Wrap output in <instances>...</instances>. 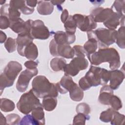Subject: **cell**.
<instances>
[{
  "label": "cell",
  "mask_w": 125,
  "mask_h": 125,
  "mask_svg": "<svg viewBox=\"0 0 125 125\" xmlns=\"http://www.w3.org/2000/svg\"><path fill=\"white\" fill-rule=\"evenodd\" d=\"M38 1L37 0H26V3L29 7L34 8L36 6L38 3Z\"/></svg>",
  "instance_id": "45"
},
{
  "label": "cell",
  "mask_w": 125,
  "mask_h": 125,
  "mask_svg": "<svg viewBox=\"0 0 125 125\" xmlns=\"http://www.w3.org/2000/svg\"><path fill=\"white\" fill-rule=\"evenodd\" d=\"M86 56L90 55L96 52L98 48L97 41L93 38L88 37V41L83 46Z\"/></svg>",
  "instance_id": "23"
},
{
  "label": "cell",
  "mask_w": 125,
  "mask_h": 125,
  "mask_svg": "<svg viewBox=\"0 0 125 125\" xmlns=\"http://www.w3.org/2000/svg\"><path fill=\"white\" fill-rule=\"evenodd\" d=\"M73 48L75 51V55H76L77 57H85L86 54L82 46L80 45H75L73 47Z\"/></svg>",
  "instance_id": "40"
},
{
  "label": "cell",
  "mask_w": 125,
  "mask_h": 125,
  "mask_svg": "<svg viewBox=\"0 0 125 125\" xmlns=\"http://www.w3.org/2000/svg\"><path fill=\"white\" fill-rule=\"evenodd\" d=\"M52 55L53 56H61L66 59H72L75 55V51L73 48L69 45L58 44L56 42Z\"/></svg>",
  "instance_id": "11"
},
{
  "label": "cell",
  "mask_w": 125,
  "mask_h": 125,
  "mask_svg": "<svg viewBox=\"0 0 125 125\" xmlns=\"http://www.w3.org/2000/svg\"><path fill=\"white\" fill-rule=\"evenodd\" d=\"M110 76V71L91 65L84 77L91 87L106 85L109 81Z\"/></svg>",
  "instance_id": "4"
},
{
  "label": "cell",
  "mask_w": 125,
  "mask_h": 125,
  "mask_svg": "<svg viewBox=\"0 0 125 125\" xmlns=\"http://www.w3.org/2000/svg\"><path fill=\"white\" fill-rule=\"evenodd\" d=\"M10 25V21L8 17L3 16H0V28L1 29H5L9 27Z\"/></svg>",
  "instance_id": "39"
},
{
  "label": "cell",
  "mask_w": 125,
  "mask_h": 125,
  "mask_svg": "<svg viewBox=\"0 0 125 125\" xmlns=\"http://www.w3.org/2000/svg\"><path fill=\"white\" fill-rule=\"evenodd\" d=\"M113 11V9L109 8L97 7L91 11L90 15L96 23L104 22L109 18Z\"/></svg>",
  "instance_id": "12"
},
{
  "label": "cell",
  "mask_w": 125,
  "mask_h": 125,
  "mask_svg": "<svg viewBox=\"0 0 125 125\" xmlns=\"http://www.w3.org/2000/svg\"><path fill=\"white\" fill-rule=\"evenodd\" d=\"M125 115L120 114L119 112L115 111L113 118L110 121V123L112 125H123L125 121Z\"/></svg>",
  "instance_id": "35"
},
{
  "label": "cell",
  "mask_w": 125,
  "mask_h": 125,
  "mask_svg": "<svg viewBox=\"0 0 125 125\" xmlns=\"http://www.w3.org/2000/svg\"><path fill=\"white\" fill-rule=\"evenodd\" d=\"M9 4L20 10L24 15L31 14L34 11V8L29 7L26 5L25 0H10Z\"/></svg>",
  "instance_id": "20"
},
{
  "label": "cell",
  "mask_w": 125,
  "mask_h": 125,
  "mask_svg": "<svg viewBox=\"0 0 125 125\" xmlns=\"http://www.w3.org/2000/svg\"><path fill=\"white\" fill-rule=\"evenodd\" d=\"M125 26H122L117 31L116 39V44L122 49L125 48Z\"/></svg>",
  "instance_id": "29"
},
{
  "label": "cell",
  "mask_w": 125,
  "mask_h": 125,
  "mask_svg": "<svg viewBox=\"0 0 125 125\" xmlns=\"http://www.w3.org/2000/svg\"><path fill=\"white\" fill-rule=\"evenodd\" d=\"M38 98L32 89L23 94L17 104L18 110L22 114H28L34 109L42 105Z\"/></svg>",
  "instance_id": "6"
},
{
  "label": "cell",
  "mask_w": 125,
  "mask_h": 125,
  "mask_svg": "<svg viewBox=\"0 0 125 125\" xmlns=\"http://www.w3.org/2000/svg\"><path fill=\"white\" fill-rule=\"evenodd\" d=\"M79 86L83 90H87L91 87L84 77L81 78L79 80Z\"/></svg>",
  "instance_id": "41"
},
{
  "label": "cell",
  "mask_w": 125,
  "mask_h": 125,
  "mask_svg": "<svg viewBox=\"0 0 125 125\" xmlns=\"http://www.w3.org/2000/svg\"><path fill=\"white\" fill-rule=\"evenodd\" d=\"M72 17L76 22L77 27L83 32H87L97 27V23L90 15L86 16L76 14L72 15Z\"/></svg>",
  "instance_id": "8"
},
{
  "label": "cell",
  "mask_w": 125,
  "mask_h": 125,
  "mask_svg": "<svg viewBox=\"0 0 125 125\" xmlns=\"http://www.w3.org/2000/svg\"><path fill=\"white\" fill-rule=\"evenodd\" d=\"M38 56V48L33 42L29 43L24 48L23 57L30 60H35Z\"/></svg>",
  "instance_id": "21"
},
{
  "label": "cell",
  "mask_w": 125,
  "mask_h": 125,
  "mask_svg": "<svg viewBox=\"0 0 125 125\" xmlns=\"http://www.w3.org/2000/svg\"><path fill=\"white\" fill-rule=\"evenodd\" d=\"M76 112L81 113L85 115H88L90 112V107L89 105L85 103H82L78 104L76 106Z\"/></svg>",
  "instance_id": "37"
},
{
  "label": "cell",
  "mask_w": 125,
  "mask_h": 125,
  "mask_svg": "<svg viewBox=\"0 0 125 125\" xmlns=\"http://www.w3.org/2000/svg\"><path fill=\"white\" fill-rule=\"evenodd\" d=\"M89 119L90 116L88 115L78 113L73 118V125H85L86 120H88Z\"/></svg>",
  "instance_id": "32"
},
{
  "label": "cell",
  "mask_w": 125,
  "mask_h": 125,
  "mask_svg": "<svg viewBox=\"0 0 125 125\" xmlns=\"http://www.w3.org/2000/svg\"><path fill=\"white\" fill-rule=\"evenodd\" d=\"M125 0H115L111 9H114L117 13L121 15H124L125 13Z\"/></svg>",
  "instance_id": "33"
},
{
  "label": "cell",
  "mask_w": 125,
  "mask_h": 125,
  "mask_svg": "<svg viewBox=\"0 0 125 125\" xmlns=\"http://www.w3.org/2000/svg\"><path fill=\"white\" fill-rule=\"evenodd\" d=\"M109 86L113 90L118 89L125 78V74L122 70L113 69L110 71Z\"/></svg>",
  "instance_id": "16"
},
{
  "label": "cell",
  "mask_w": 125,
  "mask_h": 125,
  "mask_svg": "<svg viewBox=\"0 0 125 125\" xmlns=\"http://www.w3.org/2000/svg\"><path fill=\"white\" fill-rule=\"evenodd\" d=\"M88 65V62L85 57H76L71 61L69 63L66 64L63 71L64 75L74 77L80 70L85 69Z\"/></svg>",
  "instance_id": "7"
},
{
  "label": "cell",
  "mask_w": 125,
  "mask_h": 125,
  "mask_svg": "<svg viewBox=\"0 0 125 125\" xmlns=\"http://www.w3.org/2000/svg\"><path fill=\"white\" fill-rule=\"evenodd\" d=\"M33 38L30 33L23 32L19 34L16 39L17 51L19 55L23 56V51L25 47L30 42H33Z\"/></svg>",
  "instance_id": "14"
},
{
  "label": "cell",
  "mask_w": 125,
  "mask_h": 125,
  "mask_svg": "<svg viewBox=\"0 0 125 125\" xmlns=\"http://www.w3.org/2000/svg\"><path fill=\"white\" fill-rule=\"evenodd\" d=\"M32 86L34 94L40 98H43L46 96L57 97L58 91L55 83H51L46 77L39 75L32 81Z\"/></svg>",
  "instance_id": "2"
},
{
  "label": "cell",
  "mask_w": 125,
  "mask_h": 125,
  "mask_svg": "<svg viewBox=\"0 0 125 125\" xmlns=\"http://www.w3.org/2000/svg\"><path fill=\"white\" fill-rule=\"evenodd\" d=\"M115 111L112 108H109L107 110L103 111L100 114V120L104 123L110 122L113 118Z\"/></svg>",
  "instance_id": "30"
},
{
  "label": "cell",
  "mask_w": 125,
  "mask_h": 125,
  "mask_svg": "<svg viewBox=\"0 0 125 125\" xmlns=\"http://www.w3.org/2000/svg\"><path fill=\"white\" fill-rule=\"evenodd\" d=\"M37 4V11L41 15H48L53 11L54 5L50 1L40 0L38 1Z\"/></svg>",
  "instance_id": "19"
},
{
  "label": "cell",
  "mask_w": 125,
  "mask_h": 125,
  "mask_svg": "<svg viewBox=\"0 0 125 125\" xmlns=\"http://www.w3.org/2000/svg\"><path fill=\"white\" fill-rule=\"evenodd\" d=\"M30 34L33 39L46 40L48 39L50 33L43 22L40 20L33 21L32 23Z\"/></svg>",
  "instance_id": "9"
},
{
  "label": "cell",
  "mask_w": 125,
  "mask_h": 125,
  "mask_svg": "<svg viewBox=\"0 0 125 125\" xmlns=\"http://www.w3.org/2000/svg\"><path fill=\"white\" fill-rule=\"evenodd\" d=\"M125 15H121L113 11L109 18L104 22V25L110 30H115L118 26L121 24L124 26Z\"/></svg>",
  "instance_id": "13"
},
{
  "label": "cell",
  "mask_w": 125,
  "mask_h": 125,
  "mask_svg": "<svg viewBox=\"0 0 125 125\" xmlns=\"http://www.w3.org/2000/svg\"><path fill=\"white\" fill-rule=\"evenodd\" d=\"M19 125H38V124L33 118L31 115L26 114L24 116L21 120Z\"/></svg>",
  "instance_id": "38"
},
{
  "label": "cell",
  "mask_w": 125,
  "mask_h": 125,
  "mask_svg": "<svg viewBox=\"0 0 125 125\" xmlns=\"http://www.w3.org/2000/svg\"><path fill=\"white\" fill-rule=\"evenodd\" d=\"M38 73V69H28L23 71L20 74L16 83L17 89L20 92L25 91L28 87L31 79Z\"/></svg>",
  "instance_id": "10"
},
{
  "label": "cell",
  "mask_w": 125,
  "mask_h": 125,
  "mask_svg": "<svg viewBox=\"0 0 125 125\" xmlns=\"http://www.w3.org/2000/svg\"><path fill=\"white\" fill-rule=\"evenodd\" d=\"M51 2L52 3L53 5H55L57 6L58 9L59 10H62V7L61 5L64 2V1H60V0H50Z\"/></svg>",
  "instance_id": "44"
},
{
  "label": "cell",
  "mask_w": 125,
  "mask_h": 125,
  "mask_svg": "<svg viewBox=\"0 0 125 125\" xmlns=\"http://www.w3.org/2000/svg\"><path fill=\"white\" fill-rule=\"evenodd\" d=\"M117 31L100 28L87 32V37L94 38L102 48L107 47L116 42Z\"/></svg>",
  "instance_id": "5"
},
{
  "label": "cell",
  "mask_w": 125,
  "mask_h": 125,
  "mask_svg": "<svg viewBox=\"0 0 125 125\" xmlns=\"http://www.w3.org/2000/svg\"><path fill=\"white\" fill-rule=\"evenodd\" d=\"M0 16L8 17L10 21L18 19L21 15L19 10L10 4H5L2 5L0 8Z\"/></svg>",
  "instance_id": "17"
},
{
  "label": "cell",
  "mask_w": 125,
  "mask_h": 125,
  "mask_svg": "<svg viewBox=\"0 0 125 125\" xmlns=\"http://www.w3.org/2000/svg\"><path fill=\"white\" fill-rule=\"evenodd\" d=\"M31 115L37 122L38 125L45 124L44 112L43 111V107L42 105L34 109L32 111Z\"/></svg>",
  "instance_id": "24"
},
{
  "label": "cell",
  "mask_w": 125,
  "mask_h": 125,
  "mask_svg": "<svg viewBox=\"0 0 125 125\" xmlns=\"http://www.w3.org/2000/svg\"><path fill=\"white\" fill-rule=\"evenodd\" d=\"M66 64V61L62 58H54L50 62V67L55 72L63 70Z\"/></svg>",
  "instance_id": "25"
},
{
  "label": "cell",
  "mask_w": 125,
  "mask_h": 125,
  "mask_svg": "<svg viewBox=\"0 0 125 125\" xmlns=\"http://www.w3.org/2000/svg\"><path fill=\"white\" fill-rule=\"evenodd\" d=\"M22 68L21 64L17 61H11L8 63L0 76V95L5 88L13 85L16 78Z\"/></svg>",
  "instance_id": "3"
},
{
  "label": "cell",
  "mask_w": 125,
  "mask_h": 125,
  "mask_svg": "<svg viewBox=\"0 0 125 125\" xmlns=\"http://www.w3.org/2000/svg\"><path fill=\"white\" fill-rule=\"evenodd\" d=\"M0 43H2L5 42L7 37L5 33L2 32V31H0Z\"/></svg>",
  "instance_id": "46"
},
{
  "label": "cell",
  "mask_w": 125,
  "mask_h": 125,
  "mask_svg": "<svg viewBox=\"0 0 125 125\" xmlns=\"http://www.w3.org/2000/svg\"><path fill=\"white\" fill-rule=\"evenodd\" d=\"M24 66L28 69H35L38 65V62H34L33 60L26 61L24 63Z\"/></svg>",
  "instance_id": "42"
},
{
  "label": "cell",
  "mask_w": 125,
  "mask_h": 125,
  "mask_svg": "<svg viewBox=\"0 0 125 125\" xmlns=\"http://www.w3.org/2000/svg\"><path fill=\"white\" fill-rule=\"evenodd\" d=\"M16 40L12 38H8L4 43V46L8 52L12 53L16 50L17 47Z\"/></svg>",
  "instance_id": "34"
},
{
  "label": "cell",
  "mask_w": 125,
  "mask_h": 125,
  "mask_svg": "<svg viewBox=\"0 0 125 125\" xmlns=\"http://www.w3.org/2000/svg\"><path fill=\"white\" fill-rule=\"evenodd\" d=\"M69 17V15H68V12L67 11V9H64L62 12V13L61 14V20L62 22H63V23L67 21V20L68 19Z\"/></svg>",
  "instance_id": "43"
},
{
  "label": "cell",
  "mask_w": 125,
  "mask_h": 125,
  "mask_svg": "<svg viewBox=\"0 0 125 125\" xmlns=\"http://www.w3.org/2000/svg\"><path fill=\"white\" fill-rule=\"evenodd\" d=\"M57 104V99L56 97L51 96H46L43 98L42 105L46 111H53L56 108Z\"/></svg>",
  "instance_id": "22"
},
{
  "label": "cell",
  "mask_w": 125,
  "mask_h": 125,
  "mask_svg": "<svg viewBox=\"0 0 125 125\" xmlns=\"http://www.w3.org/2000/svg\"><path fill=\"white\" fill-rule=\"evenodd\" d=\"M7 125H19L21 121L20 116L16 114H10L6 116Z\"/></svg>",
  "instance_id": "36"
},
{
  "label": "cell",
  "mask_w": 125,
  "mask_h": 125,
  "mask_svg": "<svg viewBox=\"0 0 125 125\" xmlns=\"http://www.w3.org/2000/svg\"><path fill=\"white\" fill-rule=\"evenodd\" d=\"M113 90L111 89L109 85H104L100 90L98 101L100 103L108 105V101L111 96L113 94Z\"/></svg>",
  "instance_id": "18"
},
{
  "label": "cell",
  "mask_w": 125,
  "mask_h": 125,
  "mask_svg": "<svg viewBox=\"0 0 125 125\" xmlns=\"http://www.w3.org/2000/svg\"><path fill=\"white\" fill-rule=\"evenodd\" d=\"M0 107L2 111L8 112L14 110L15 107V104L12 101L9 99L1 98L0 99Z\"/></svg>",
  "instance_id": "27"
},
{
  "label": "cell",
  "mask_w": 125,
  "mask_h": 125,
  "mask_svg": "<svg viewBox=\"0 0 125 125\" xmlns=\"http://www.w3.org/2000/svg\"><path fill=\"white\" fill-rule=\"evenodd\" d=\"M69 92L70 98L74 101H81L83 98V90L77 84H76Z\"/></svg>",
  "instance_id": "26"
},
{
  "label": "cell",
  "mask_w": 125,
  "mask_h": 125,
  "mask_svg": "<svg viewBox=\"0 0 125 125\" xmlns=\"http://www.w3.org/2000/svg\"><path fill=\"white\" fill-rule=\"evenodd\" d=\"M91 64L99 65L103 62H108L109 68L116 69L120 66V57L119 53L114 48L104 47L99 49L87 56Z\"/></svg>",
  "instance_id": "1"
},
{
  "label": "cell",
  "mask_w": 125,
  "mask_h": 125,
  "mask_svg": "<svg viewBox=\"0 0 125 125\" xmlns=\"http://www.w3.org/2000/svg\"><path fill=\"white\" fill-rule=\"evenodd\" d=\"M54 38L58 44L69 45L73 43L76 40L75 34H68L62 31H58L54 33Z\"/></svg>",
  "instance_id": "15"
},
{
  "label": "cell",
  "mask_w": 125,
  "mask_h": 125,
  "mask_svg": "<svg viewBox=\"0 0 125 125\" xmlns=\"http://www.w3.org/2000/svg\"><path fill=\"white\" fill-rule=\"evenodd\" d=\"M108 105H110L112 109L116 111L120 109L122 107V103L121 99L118 96L113 94L109 100Z\"/></svg>",
  "instance_id": "31"
},
{
  "label": "cell",
  "mask_w": 125,
  "mask_h": 125,
  "mask_svg": "<svg viewBox=\"0 0 125 125\" xmlns=\"http://www.w3.org/2000/svg\"><path fill=\"white\" fill-rule=\"evenodd\" d=\"M64 26L67 33L70 34H75L77 25L72 15L69 16L67 21L64 23Z\"/></svg>",
  "instance_id": "28"
},
{
  "label": "cell",
  "mask_w": 125,
  "mask_h": 125,
  "mask_svg": "<svg viewBox=\"0 0 125 125\" xmlns=\"http://www.w3.org/2000/svg\"><path fill=\"white\" fill-rule=\"evenodd\" d=\"M0 124L1 125H7V122H6V119L5 118V117L2 115L1 113H0Z\"/></svg>",
  "instance_id": "47"
}]
</instances>
